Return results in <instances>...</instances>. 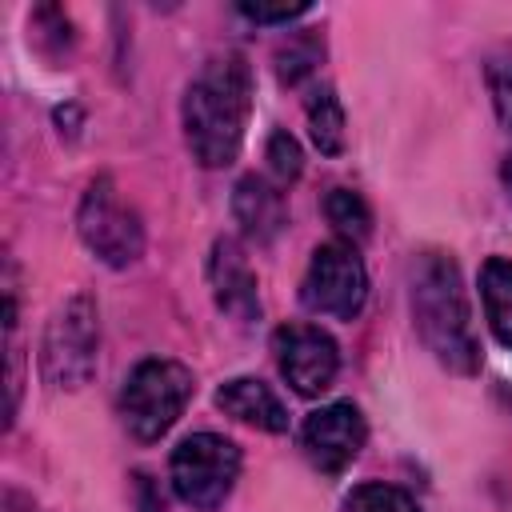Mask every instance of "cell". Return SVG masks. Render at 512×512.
<instances>
[{
    "instance_id": "obj_1",
    "label": "cell",
    "mask_w": 512,
    "mask_h": 512,
    "mask_svg": "<svg viewBox=\"0 0 512 512\" xmlns=\"http://www.w3.org/2000/svg\"><path fill=\"white\" fill-rule=\"evenodd\" d=\"M248 112H252V72L244 56L236 52L212 56L188 84L184 108H180L192 156L204 168L232 164L244 144Z\"/></svg>"
},
{
    "instance_id": "obj_2",
    "label": "cell",
    "mask_w": 512,
    "mask_h": 512,
    "mask_svg": "<svg viewBox=\"0 0 512 512\" xmlns=\"http://www.w3.org/2000/svg\"><path fill=\"white\" fill-rule=\"evenodd\" d=\"M412 320L420 340L428 344V352L460 372L472 376L480 368V344H476V328H472V312H468V296H464V280L452 256L444 252H424L412 264Z\"/></svg>"
},
{
    "instance_id": "obj_3",
    "label": "cell",
    "mask_w": 512,
    "mask_h": 512,
    "mask_svg": "<svg viewBox=\"0 0 512 512\" xmlns=\"http://www.w3.org/2000/svg\"><path fill=\"white\" fill-rule=\"evenodd\" d=\"M192 372L180 360H144L132 368V376L124 380L120 392V416L124 428L136 440H160L184 412V404L192 400Z\"/></svg>"
},
{
    "instance_id": "obj_4",
    "label": "cell",
    "mask_w": 512,
    "mask_h": 512,
    "mask_svg": "<svg viewBox=\"0 0 512 512\" xmlns=\"http://www.w3.org/2000/svg\"><path fill=\"white\" fill-rule=\"evenodd\" d=\"M240 476V448L216 432H192L172 448V488L184 504L216 512Z\"/></svg>"
},
{
    "instance_id": "obj_5",
    "label": "cell",
    "mask_w": 512,
    "mask_h": 512,
    "mask_svg": "<svg viewBox=\"0 0 512 512\" xmlns=\"http://www.w3.org/2000/svg\"><path fill=\"white\" fill-rule=\"evenodd\" d=\"M96 344H100L96 304H92V296L76 292L48 320L44 348H40L44 380L56 384V388H80V384H88V376L96 368Z\"/></svg>"
},
{
    "instance_id": "obj_6",
    "label": "cell",
    "mask_w": 512,
    "mask_h": 512,
    "mask_svg": "<svg viewBox=\"0 0 512 512\" xmlns=\"http://www.w3.org/2000/svg\"><path fill=\"white\" fill-rule=\"evenodd\" d=\"M76 228H80V240L88 244V252H96L108 268H128L144 252V224L120 200V192L108 176L88 184L80 212H76Z\"/></svg>"
},
{
    "instance_id": "obj_7",
    "label": "cell",
    "mask_w": 512,
    "mask_h": 512,
    "mask_svg": "<svg viewBox=\"0 0 512 512\" xmlns=\"http://www.w3.org/2000/svg\"><path fill=\"white\" fill-rule=\"evenodd\" d=\"M300 300L316 316H336V320L360 316V308L368 300V272H364L356 248L344 240L320 244L300 280Z\"/></svg>"
},
{
    "instance_id": "obj_8",
    "label": "cell",
    "mask_w": 512,
    "mask_h": 512,
    "mask_svg": "<svg viewBox=\"0 0 512 512\" xmlns=\"http://www.w3.org/2000/svg\"><path fill=\"white\" fill-rule=\"evenodd\" d=\"M272 352L280 364V376L300 392V396H320L332 388L340 352L336 340L316 328V324H280L272 332Z\"/></svg>"
},
{
    "instance_id": "obj_9",
    "label": "cell",
    "mask_w": 512,
    "mask_h": 512,
    "mask_svg": "<svg viewBox=\"0 0 512 512\" xmlns=\"http://www.w3.org/2000/svg\"><path fill=\"white\" fill-rule=\"evenodd\" d=\"M368 440V428H364V416L356 404L348 400H336V404H324L316 408L304 428H300V444H304V456L324 472V476H340L364 448Z\"/></svg>"
},
{
    "instance_id": "obj_10",
    "label": "cell",
    "mask_w": 512,
    "mask_h": 512,
    "mask_svg": "<svg viewBox=\"0 0 512 512\" xmlns=\"http://www.w3.org/2000/svg\"><path fill=\"white\" fill-rule=\"evenodd\" d=\"M208 280H212V296L216 308L224 316H232L236 324H248L260 316V296H256V272L244 256V248L232 236H220L212 244V260H208Z\"/></svg>"
},
{
    "instance_id": "obj_11",
    "label": "cell",
    "mask_w": 512,
    "mask_h": 512,
    "mask_svg": "<svg viewBox=\"0 0 512 512\" xmlns=\"http://www.w3.org/2000/svg\"><path fill=\"white\" fill-rule=\"evenodd\" d=\"M216 408H224L228 416L260 428V432H288V408L256 376H236V380L220 384L216 388Z\"/></svg>"
},
{
    "instance_id": "obj_12",
    "label": "cell",
    "mask_w": 512,
    "mask_h": 512,
    "mask_svg": "<svg viewBox=\"0 0 512 512\" xmlns=\"http://www.w3.org/2000/svg\"><path fill=\"white\" fill-rule=\"evenodd\" d=\"M232 212H236L244 236L256 240V244L276 240V232H280L284 220H288L280 188L268 184L264 176H244V180L236 184V192H232Z\"/></svg>"
},
{
    "instance_id": "obj_13",
    "label": "cell",
    "mask_w": 512,
    "mask_h": 512,
    "mask_svg": "<svg viewBox=\"0 0 512 512\" xmlns=\"http://www.w3.org/2000/svg\"><path fill=\"white\" fill-rule=\"evenodd\" d=\"M480 300H484V316L488 328L496 332V340L504 348H512V260L504 256H488L480 268Z\"/></svg>"
},
{
    "instance_id": "obj_14",
    "label": "cell",
    "mask_w": 512,
    "mask_h": 512,
    "mask_svg": "<svg viewBox=\"0 0 512 512\" xmlns=\"http://www.w3.org/2000/svg\"><path fill=\"white\" fill-rule=\"evenodd\" d=\"M304 112H308V132H312V144L324 152V156H336L344 148V108L336 100V92L328 84L312 88L308 100H304Z\"/></svg>"
},
{
    "instance_id": "obj_15",
    "label": "cell",
    "mask_w": 512,
    "mask_h": 512,
    "mask_svg": "<svg viewBox=\"0 0 512 512\" xmlns=\"http://www.w3.org/2000/svg\"><path fill=\"white\" fill-rule=\"evenodd\" d=\"M324 216H328V224L336 228V236L344 244H360L372 232V212H368L364 196L352 192V188H332L324 196Z\"/></svg>"
},
{
    "instance_id": "obj_16",
    "label": "cell",
    "mask_w": 512,
    "mask_h": 512,
    "mask_svg": "<svg viewBox=\"0 0 512 512\" xmlns=\"http://www.w3.org/2000/svg\"><path fill=\"white\" fill-rule=\"evenodd\" d=\"M348 512H420V508L404 488L368 480L348 496Z\"/></svg>"
},
{
    "instance_id": "obj_17",
    "label": "cell",
    "mask_w": 512,
    "mask_h": 512,
    "mask_svg": "<svg viewBox=\"0 0 512 512\" xmlns=\"http://www.w3.org/2000/svg\"><path fill=\"white\" fill-rule=\"evenodd\" d=\"M484 76H488V92H492V108L500 116V124L512 132V44L496 48L484 64Z\"/></svg>"
},
{
    "instance_id": "obj_18",
    "label": "cell",
    "mask_w": 512,
    "mask_h": 512,
    "mask_svg": "<svg viewBox=\"0 0 512 512\" xmlns=\"http://www.w3.org/2000/svg\"><path fill=\"white\" fill-rule=\"evenodd\" d=\"M316 64H320V40H316V36H308V32L292 36V40L276 52V72H280V80H284V84L304 80Z\"/></svg>"
},
{
    "instance_id": "obj_19",
    "label": "cell",
    "mask_w": 512,
    "mask_h": 512,
    "mask_svg": "<svg viewBox=\"0 0 512 512\" xmlns=\"http://www.w3.org/2000/svg\"><path fill=\"white\" fill-rule=\"evenodd\" d=\"M264 160H268V172H272V180H276V184H288V180H296V176H300V168H304L300 144H296V140H292L284 128H276V132L268 136Z\"/></svg>"
},
{
    "instance_id": "obj_20",
    "label": "cell",
    "mask_w": 512,
    "mask_h": 512,
    "mask_svg": "<svg viewBox=\"0 0 512 512\" xmlns=\"http://www.w3.org/2000/svg\"><path fill=\"white\" fill-rule=\"evenodd\" d=\"M308 4H280V8H268V4H240V16L256 20V24H288L296 16H304Z\"/></svg>"
},
{
    "instance_id": "obj_21",
    "label": "cell",
    "mask_w": 512,
    "mask_h": 512,
    "mask_svg": "<svg viewBox=\"0 0 512 512\" xmlns=\"http://www.w3.org/2000/svg\"><path fill=\"white\" fill-rule=\"evenodd\" d=\"M504 184H508V192H512V156H508V164H504Z\"/></svg>"
}]
</instances>
